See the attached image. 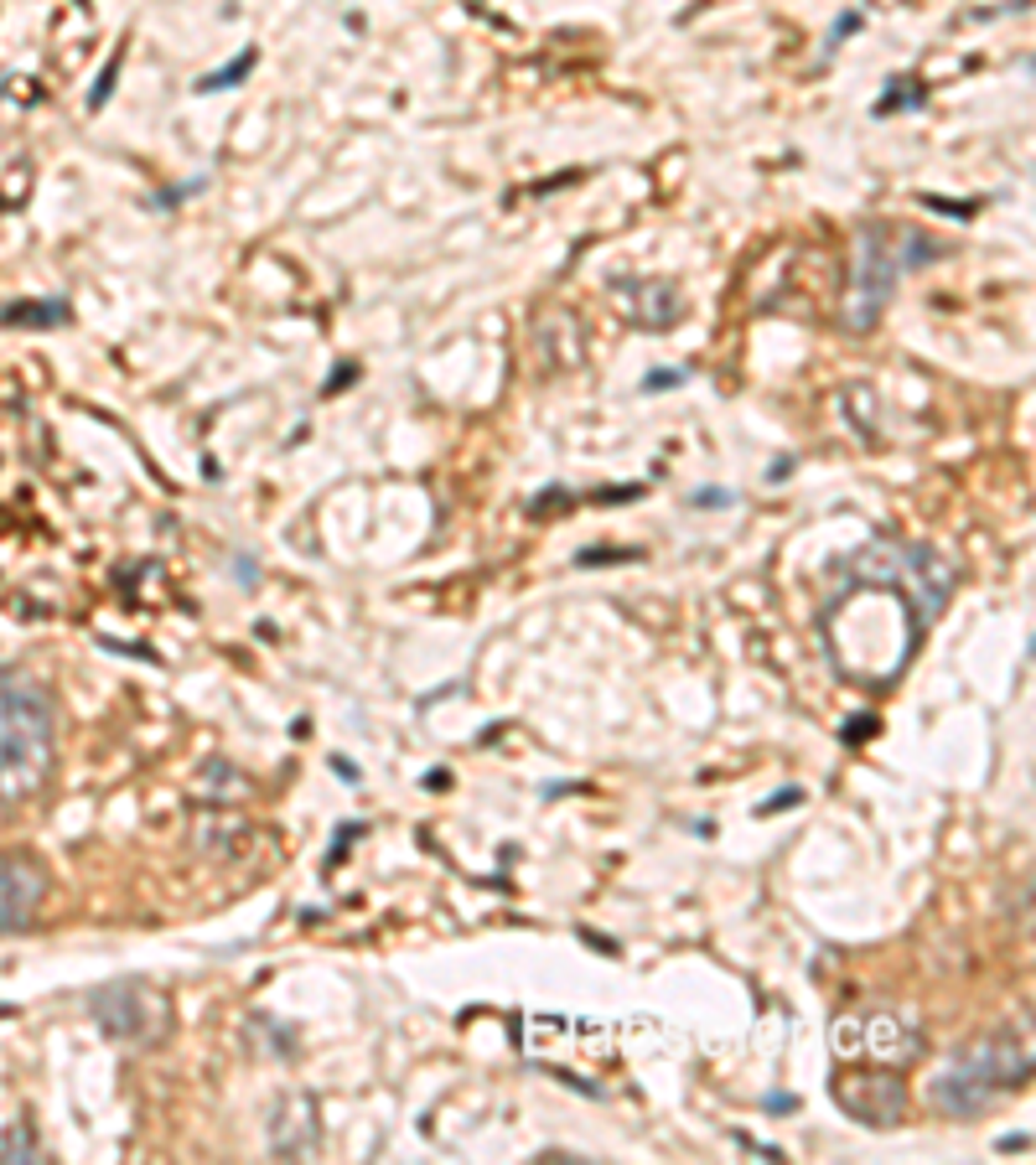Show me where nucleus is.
<instances>
[{"mask_svg": "<svg viewBox=\"0 0 1036 1165\" xmlns=\"http://www.w3.org/2000/svg\"><path fill=\"white\" fill-rule=\"evenodd\" d=\"M57 761V705L31 674H0V808H21L47 787Z\"/></svg>", "mask_w": 1036, "mask_h": 1165, "instance_id": "nucleus-1", "label": "nucleus"}, {"mask_svg": "<svg viewBox=\"0 0 1036 1165\" xmlns=\"http://www.w3.org/2000/svg\"><path fill=\"white\" fill-rule=\"evenodd\" d=\"M954 564L932 544H907V539H871L866 550L845 560V586L850 590H886L907 606L912 627H928L932 616L954 596Z\"/></svg>", "mask_w": 1036, "mask_h": 1165, "instance_id": "nucleus-2", "label": "nucleus"}, {"mask_svg": "<svg viewBox=\"0 0 1036 1165\" xmlns=\"http://www.w3.org/2000/svg\"><path fill=\"white\" fill-rule=\"evenodd\" d=\"M1031 1077V1051L1026 1041H1016L1010 1031H995L964 1047L954 1062L944 1067V1077H932V1103L948 1113V1119H974L984 1113L1000 1093L1021 1087Z\"/></svg>", "mask_w": 1036, "mask_h": 1165, "instance_id": "nucleus-3", "label": "nucleus"}, {"mask_svg": "<svg viewBox=\"0 0 1036 1165\" xmlns=\"http://www.w3.org/2000/svg\"><path fill=\"white\" fill-rule=\"evenodd\" d=\"M902 254H896V234L886 223H866L860 244H855V275H850V296H845V332L866 337L881 322L886 301H892L896 280H902Z\"/></svg>", "mask_w": 1036, "mask_h": 1165, "instance_id": "nucleus-4", "label": "nucleus"}, {"mask_svg": "<svg viewBox=\"0 0 1036 1165\" xmlns=\"http://www.w3.org/2000/svg\"><path fill=\"white\" fill-rule=\"evenodd\" d=\"M89 1015L99 1021V1031L109 1041H125V1047H156L171 1031V1005L166 995H156L151 984L140 979H115L104 989L89 995Z\"/></svg>", "mask_w": 1036, "mask_h": 1165, "instance_id": "nucleus-5", "label": "nucleus"}, {"mask_svg": "<svg viewBox=\"0 0 1036 1165\" xmlns=\"http://www.w3.org/2000/svg\"><path fill=\"white\" fill-rule=\"evenodd\" d=\"M835 1057L850 1062H876V1067H907V1062L922 1051L918 1025L896 1015V1010H866V1015H845L835 1021V1036H829Z\"/></svg>", "mask_w": 1036, "mask_h": 1165, "instance_id": "nucleus-6", "label": "nucleus"}, {"mask_svg": "<svg viewBox=\"0 0 1036 1165\" xmlns=\"http://www.w3.org/2000/svg\"><path fill=\"white\" fill-rule=\"evenodd\" d=\"M829 1093H835V1103L850 1119H860L871 1129H892L907 1119V1083L896 1077V1067H850V1073H835Z\"/></svg>", "mask_w": 1036, "mask_h": 1165, "instance_id": "nucleus-7", "label": "nucleus"}, {"mask_svg": "<svg viewBox=\"0 0 1036 1165\" xmlns=\"http://www.w3.org/2000/svg\"><path fill=\"white\" fill-rule=\"evenodd\" d=\"M47 902V870L31 855H0V938L27 932Z\"/></svg>", "mask_w": 1036, "mask_h": 1165, "instance_id": "nucleus-8", "label": "nucleus"}, {"mask_svg": "<svg viewBox=\"0 0 1036 1165\" xmlns=\"http://www.w3.org/2000/svg\"><path fill=\"white\" fill-rule=\"evenodd\" d=\"M264 1145H270L275 1160H306V1155H316V1145H322V1119H316L311 1093H286V1098L270 1109Z\"/></svg>", "mask_w": 1036, "mask_h": 1165, "instance_id": "nucleus-9", "label": "nucleus"}, {"mask_svg": "<svg viewBox=\"0 0 1036 1165\" xmlns=\"http://www.w3.org/2000/svg\"><path fill=\"white\" fill-rule=\"evenodd\" d=\"M73 322V306L63 296H47V301H11L0 306V327H21V332H53Z\"/></svg>", "mask_w": 1036, "mask_h": 1165, "instance_id": "nucleus-10", "label": "nucleus"}, {"mask_svg": "<svg viewBox=\"0 0 1036 1165\" xmlns=\"http://www.w3.org/2000/svg\"><path fill=\"white\" fill-rule=\"evenodd\" d=\"M628 290H638V296H632V316H638V327L664 332V327H674V322L684 316V296L674 285H628Z\"/></svg>", "mask_w": 1036, "mask_h": 1165, "instance_id": "nucleus-11", "label": "nucleus"}, {"mask_svg": "<svg viewBox=\"0 0 1036 1165\" xmlns=\"http://www.w3.org/2000/svg\"><path fill=\"white\" fill-rule=\"evenodd\" d=\"M922 104H928V83H922L918 73H902V79L886 83V93L871 104V115L886 119V115H902V109H922Z\"/></svg>", "mask_w": 1036, "mask_h": 1165, "instance_id": "nucleus-12", "label": "nucleus"}, {"mask_svg": "<svg viewBox=\"0 0 1036 1165\" xmlns=\"http://www.w3.org/2000/svg\"><path fill=\"white\" fill-rule=\"evenodd\" d=\"M254 63H260V53L254 47H244V53L234 57L228 67H218V73H208V79H197V93H224V89H238V83L254 73Z\"/></svg>", "mask_w": 1036, "mask_h": 1165, "instance_id": "nucleus-13", "label": "nucleus"}, {"mask_svg": "<svg viewBox=\"0 0 1036 1165\" xmlns=\"http://www.w3.org/2000/svg\"><path fill=\"white\" fill-rule=\"evenodd\" d=\"M0 1160H42V1145H37V1129L27 1119H11L6 1135H0Z\"/></svg>", "mask_w": 1036, "mask_h": 1165, "instance_id": "nucleus-14", "label": "nucleus"}, {"mask_svg": "<svg viewBox=\"0 0 1036 1165\" xmlns=\"http://www.w3.org/2000/svg\"><path fill=\"white\" fill-rule=\"evenodd\" d=\"M119 67H125V47H119L115 57H109V67L99 73V83H93V93H89V109H104L109 104V93H115V79H119Z\"/></svg>", "mask_w": 1036, "mask_h": 1165, "instance_id": "nucleus-15", "label": "nucleus"}, {"mask_svg": "<svg viewBox=\"0 0 1036 1165\" xmlns=\"http://www.w3.org/2000/svg\"><path fill=\"white\" fill-rule=\"evenodd\" d=\"M679 383H689V368H653L643 379V394H664V389H679Z\"/></svg>", "mask_w": 1036, "mask_h": 1165, "instance_id": "nucleus-16", "label": "nucleus"}, {"mask_svg": "<svg viewBox=\"0 0 1036 1165\" xmlns=\"http://www.w3.org/2000/svg\"><path fill=\"white\" fill-rule=\"evenodd\" d=\"M555 508H570V487H544V492H539V503H529V513H534V518H544V513H555Z\"/></svg>", "mask_w": 1036, "mask_h": 1165, "instance_id": "nucleus-17", "label": "nucleus"}, {"mask_svg": "<svg viewBox=\"0 0 1036 1165\" xmlns=\"http://www.w3.org/2000/svg\"><path fill=\"white\" fill-rule=\"evenodd\" d=\"M860 21H866V16H860V11H845V16H840V21H835V27H829V42H824V57H829V53H835V47H840V42H845V37H850V31H860Z\"/></svg>", "mask_w": 1036, "mask_h": 1165, "instance_id": "nucleus-18", "label": "nucleus"}, {"mask_svg": "<svg viewBox=\"0 0 1036 1165\" xmlns=\"http://www.w3.org/2000/svg\"><path fill=\"white\" fill-rule=\"evenodd\" d=\"M731 503H736L731 487H700L695 498H689V508H731Z\"/></svg>", "mask_w": 1036, "mask_h": 1165, "instance_id": "nucleus-19", "label": "nucleus"}, {"mask_svg": "<svg viewBox=\"0 0 1036 1165\" xmlns=\"http://www.w3.org/2000/svg\"><path fill=\"white\" fill-rule=\"evenodd\" d=\"M622 560H638V550H580L576 564H622Z\"/></svg>", "mask_w": 1036, "mask_h": 1165, "instance_id": "nucleus-20", "label": "nucleus"}, {"mask_svg": "<svg viewBox=\"0 0 1036 1165\" xmlns=\"http://www.w3.org/2000/svg\"><path fill=\"white\" fill-rule=\"evenodd\" d=\"M922 208H938V212H948V218H974L980 212V202H948V197H922Z\"/></svg>", "mask_w": 1036, "mask_h": 1165, "instance_id": "nucleus-21", "label": "nucleus"}, {"mask_svg": "<svg viewBox=\"0 0 1036 1165\" xmlns=\"http://www.w3.org/2000/svg\"><path fill=\"white\" fill-rule=\"evenodd\" d=\"M643 492H648L643 482H622V487H602L596 503H632V498H643Z\"/></svg>", "mask_w": 1036, "mask_h": 1165, "instance_id": "nucleus-22", "label": "nucleus"}, {"mask_svg": "<svg viewBox=\"0 0 1036 1165\" xmlns=\"http://www.w3.org/2000/svg\"><path fill=\"white\" fill-rule=\"evenodd\" d=\"M798 798H803L798 787H787V793H777V798L757 803V819H767V813H783V808H793V803H798Z\"/></svg>", "mask_w": 1036, "mask_h": 1165, "instance_id": "nucleus-23", "label": "nucleus"}, {"mask_svg": "<svg viewBox=\"0 0 1036 1165\" xmlns=\"http://www.w3.org/2000/svg\"><path fill=\"white\" fill-rule=\"evenodd\" d=\"M358 379V363H337L332 368V379H327V394H337V389H347V383Z\"/></svg>", "mask_w": 1036, "mask_h": 1165, "instance_id": "nucleus-24", "label": "nucleus"}, {"mask_svg": "<svg viewBox=\"0 0 1036 1165\" xmlns=\"http://www.w3.org/2000/svg\"><path fill=\"white\" fill-rule=\"evenodd\" d=\"M1031 1145V1135H1000L995 1139V1150H1026Z\"/></svg>", "mask_w": 1036, "mask_h": 1165, "instance_id": "nucleus-25", "label": "nucleus"}, {"mask_svg": "<svg viewBox=\"0 0 1036 1165\" xmlns=\"http://www.w3.org/2000/svg\"><path fill=\"white\" fill-rule=\"evenodd\" d=\"M793 1109V1098H787V1093H773V1098H767V1113H787Z\"/></svg>", "mask_w": 1036, "mask_h": 1165, "instance_id": "nucleus-26", "label": "nucleus"}, {"mask_svg": "<svg viewBox=\"0 0 1036 1165\" xmlns=\"http://www.w3.org/2000/svg\"><path fill=\"white\" fill-rule=\"evenodd\" d=\"M860 735H871V721H855V725H845V741H860Z\"/></svg>", "mask_w": 1036, "mask_h": 1165, "instance_id": "nucleus-27", "label": "nucleus"}, {"mask_svg": "<svg viewBox=\"0 0 1036 1165\" xmlns=\"http://www.w3.org/2000/svg\"><path fill=\"white\" fill-rule=\"evenodd\" d=\"M446 783H451V772H431V777H425V787H431V793H441Z\"/></svg>", "mask_w": 1036, "mask_h": 1165, "instance_id": "nucleus-28", "label": "nucleus"}]
</instances>
